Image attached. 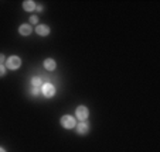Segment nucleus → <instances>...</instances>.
<instances>
[{
	"mask_svg": "<svg viewBox=\"0 0 160 152\" xmlns=\"http://www.w3.org/2000/svg\"><path fill=\"white\" fill-rule=\"evenodd\" d=\"M60 122H61V125H62L64 128H67V130L75 128V125H77V120H75V117L70 116V114H65V116L61 117Z\"/></svg>",
	"mask_w": 160,
	"mask_h": 152,
	"instance_id": "nucleus-1",
	"label": "nucleus"
},
{
	"mask_svg": "<svg viewBox=\"0 0 160 152\" xmlns=\"http://www.w3.org/2000/svg\"><path fill=\"white\" fill-rule=\"evenodd\" d=\"M21 66V59L17 57V55H12V57L7 58L6 61V68L10 69V71H17Z\"/></svg>",
	"mask_w": 160,
	"mask_h": 152,
	"instance_id": "nucleus-2",
	"label": "nucleus"
},
{
	"mask_svg": "<svg viewBox=\"0 0 160 152\" xmlns=\"http://www.w3.org/2000/svg\"><path fill=\"white\" fill-rule=\"evenodd\" d=\"M41 93H42V96H45V97H48V99L54 97V94H55V87H54V85H52V83H42V86H41Z\"/></svg>",
	"mask_w": 160,
	"mask_h": 152,
	"instance_id": "nucleus-3",
	"label": "nucleus"
},
{
	"mask_svg": "<svg viewBox=\"0 0 160 152\" xmlns=\"http://www.w3.org/2000/svg\"><path fill=\"white\" fill-rule=\"evenodd\" d=\"M89 116V110L85 106H78L75 110V118H78L79 121H85Z\"/></svg>",
	"mask_w": 160,
	"mask_h": 152,
	"instance_id": "nucleus-4",
	"label": "nucleus"
},
{
	"mask_svg": "<svg viewBox=\"0 0 160 152\" xmlns=\"http://www.w3.org/2000/svg\"><path fill=\"white\" fill-rule=\"evenodd\" d=\"M75 131L78 135H87L89 132V124L87 121H79V124L75 125Z\"/></svg>",
	"mask_w": 160,
	"mask_h": 152,
	"instance_id": "nucleus-5",
	"label": "nucleus"
},
{
	"mask_svg": "<svg viewBox=\"0 0 160 152\" xmlns=\"http://www.w3.org/2000/svg\"><path fill=\"white\" fill-rule=\"evenodd\" d=\"M50 27L48 25H45V24H38L36 27V33L38 34V35H41V37H47L50 34Z\"/></svg>",
	"mask_w": 160,
	"mask_h": 152,
	"instance_id": "nucleus-6",
	"label": "nucleus"
},
{
	"mask_svg": "<svg viewBox=\"0 0 160 152\" xmlns=\"http://www.w3.org/2000/svg\"><path fill=\"white\" fill-rule=\"evenodd\" d=\"M18 33H20L21 35L27 37V35H30V34L33 33V28H31L30 24H21L20 27H18Z\"/></svg>",
	"mask_w": 160,
	"mask_h": 152,
	"instance_id": "nucleus-7",
	"label": "nucleus"
},
{
	"mask_svg": "<svg viewBox=\"0 0 160 152\" xmlns=\"http://www.w3.org/2000/svg\"><path fill=\"white\" fill-rule=\"evenodd\" d=\"M42 66H44L47 71H55V68H57V63H55L54 59H51V58H47V59L44 61V63H42Z\"/></svg>",
	"mask_w": 160,
	"mask_h": 152,
	"instance_id": "nucleus-8",
	"label": "nucleus"
},
{
	"mask_svg": "<svg viewBox=\"0 0 160 152\" xmlns=\"http://www.w3.org/2000/svg\"><path fill=\"white\" fill-rule=\"evenodd\" d=\"M37 4L34 3L33 0H26V2H23V9L26 10V12H33V10H36Z\"/></svg>",
	"mask_w": 160,
	"mask_h": 152,
	"instance_id": "nucleus-9",
	"label": "nucleus"
},
{
	"mask_svg": "<svg viewBox=\"0 0 160 152\" xmlns=\"http://www.w3.org/2000/svg\"><path fill=\"white\" fill-rule=\"evenodd\" d=\"M31 86H33V87H41L42 86L41 78H38V76H34V78L31 79Z\"/></svg>",
	"mask_w": 160,
	"mask_h": 152,
	"instance_id": "nucleus-10",
	"label": "nucleus"
},
{
	"mask_svg": "<svg viewBox=\"0 0 160 152\" xmlns=\"http://www.w3.org/2000/svg\"><path fill=\"white\" fill-rule=\"evenodd\" d=\"M40 92H41V87H33V86L30 87V94L31 96H37Z\"/></svg>",
	"mask_w": 160,
	"mask_h": 152,
	"instance_id": "nucleus-11",
	"label": "nucleus"
},
{
	"mask_svg": "<svg viewBox=\"0 0 160 152\" xmlns=\"http://www.w3.org/2000/svg\"><path fill=\"white\" fill-rule=\"evenodd\" d=\"M4 75H6V66L3 63H0V78H3Z\"/></svg>",
	"mask_w": 160,
	"mask_h": 152,
	"instance_id": "nucleus-12",
	"label": "nucleus"
},
{
	"mask_svg": "<svg viewBox=\"0 0 160 152\" xmlns=\"http://www.w3.org/2000/svg\"><path fill=\"white\" fill-rule=\"evenodd\" d=\"M37 21H38V17H37V16H31V17H30V23L37 24Z\"/></svg>",
	"mask_w": 160,
	"mask_h": 152,
	"instance_id": "nucleus-13",
	"label": "nucleus"
},
{
	"mask_svg": "<svg viewBox=\"0 0 160 152\" xmlns=\"http://www.w3.org/2000/svg\"><path fill=\"white\" fill-rule=\"evenodd\" d=\"M4 61H6V58H4V55H3V54H0V63H3Z\"/></svg>",
	"mask_w": 160,
	"mask_h": 152,
	"instance_id": "nucleus-14",
	"label": "nucleus"
},
{
	"mask_svg": "<svg viewBox=\"0 0 160 152\" xmlns=\"http://www.w3.org/2000/svg\"><path fill=\"white\" fill-rule=\"evenodd\" d=\"M0 152H6V151H4V149L2 148V146H0Z\"/></svg>",
	"mask_w": 160,
	"mask_h": 152,
	"instance_id": "nucleus-15",
	"label": "nucleus"
}]
</instances>
